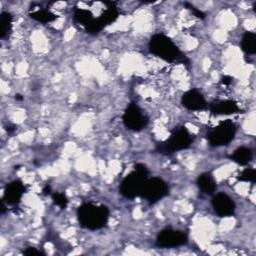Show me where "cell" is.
<instances>
[{
    "label": "cell",
    "instance_id": "obj_1",
    "mask_svg": "<svg viewBox=\"0 0 256 256\" xmlns=\"http://www.w3.org/2000/svg\"><path fill=\"white\" fill-rule=\"evenodd\" d=\"M77 217L80 225L86 229L96 230L104 227L109 218V210L104 205L83 203L78 207Z\"/></svg>",
    "mask_w": 256,
    "mask_h": 256
},
{
    "label": "cell",
    "instance_id": "obj_2",
    "mask_svg": "<svg viewBox=\"0 0 256 256\" xmlns=\"http://www.w3.org/2000/svg\"><path fill=\"white\" fill-rule=\"evenodd\" d=\"M150 53L167 62H175L183 59V54L178 46L164 34L153 35L148 43Z\"/></svg>",
    "mask_w": 256,
    "mask_h": 256
},
{
    "label": "cell",
    "instance_id": "obj_3",
    "mask_svg": "<svg viewBox=\"0 0 256 256\" xmlns=\"http://www.w3.org/2000/svg\"><path fill=\"white\" fill-rule=\"evenodd\" d=\"M148 179V170L142 163H137L134 170L129 173L121 182L120 193L129 199L141 195L145 181Z\"/></svg>",
    "mask_w": 256,
    "mask_h": 256
},
{
    "label": "cell",
    "instance_id": "obj_4",
    "mask_svg": "<svg viewBox=\"0 0 256 256\" xmlns=\"http://www.w3.org/2000/svg\"><path fill=\"white\" fill-rule=\"evenodd\" d=\"M193 142V136L188 131L185 126L175 128L171 135L165 141L158 143L156 146V151L161 154H172L176 151L186 149L190 147Z\"/></svg>",
    "mask_w": 256,
    "mask_h": 256
},
{
    "label": "cell",
    "instance_id": "obj_5",
    "mask_svg": "<svg viewBox=\"0 0 256 256\" xmlns=\"http://www.w3.org/2000/svg\"><path fill=\"white\" fill-rule=\"evenodd\" d=\"M235 133V124L231 120H225L220 122L207 134V139L211 146L228 145L233 140Z\"/></svg>",
    "mask_w": 256,
    "mask_h": 256
},
{
    "label": "cell",
    "instance_id": "obj_6",
    "mask_svg": "<svg viewBox=\"0 0 256 256\" xmlns=\"http://www.w3.org/2000/svg\"><path fill=\"white\" fill-rule=\"evenodd\" d=\"M168 194L167 184L158 177L148 178L143 186L141 196L149 203H155Z\"/></svg>",
    "mask_w": 256,
    "mask_h": 256
},
{
    "label": "cell",
    "instance_id": "obj_7",
    "mask_svg": "<svg viewBox=\"0 0 256 256\" xmlns=\"http://www.w3.org/2000/svg\"><path fill=\"white\" fill-rule=\"evenodd\" d=\"M187 242V236L180 230L166 228L161 230L156 237V246L161 248H172L184 245Z\"/></svg>",
    "mask_w": 256,
    "mask_h": 256
},
{
    "label": "cell",
    "instance_id": "obj_8",
    "mask_svg": "<svg viewBox=\"0 0 256 256\" xmlns=\"http://www.w3.org/2000/svg\"><path fill=\"white\" fill-rule=\"evenodd\" d=\"M123 123L130 130L140 131L147 125L148 120L142 114L140 108L135 103H131L123 114Z\"/></svg>",
    "mask_w": 256,
    "mask_h": 256
},
{
    "label": "cell",
    "instance_id": "obj_9",
    "mask_svg": "<svg viewBox=\"0 0 256 256\" xmlns=\"http://www.w3.org/2000/svg\"><path fill=\"white\" fill-rule=\"evenodd\" d=\"M212 206L215 213L221 217L231 216L235 212V203L225 193H217L212 198Z\"/></svg>",
    "mask_w": 256,
    "mask_h": 256
},
{
    "label": "cell",
    "instance_id": "obj_10",
    "mask_svg": "<svg viewBox=\"0 0 256 256\" xmlns=\"http://www.w3.org/2000/svg\"><path fill=\"white\" fill-rule=\"evenodd\" d=\"M25 192L26 187L20 180L12 181L6 186L4 191V197L2 200L7 204V206L18 205Z\"/></svg>",
    "mask_w": 256,
    "mask_h": 256
},
{
    "label": "cell",
    "instance_id": "obj_11",
    "mask_svg": "<svg viewBox=\"0 0 256 256\" xmlns=\"http://www.w3.org/2000/svg\"><path fill=\"white\" fill-rule=\"evenodd\" d=\"M182 105L191 111H200L207 108V102L203 95L196 89L185 92L181 99Z\"/></svg>",
    "mask_w": 256,
    "mask_h": 256
},
{
    "label": "cell",
    "instance_id": "obj_12",
    "mask_svg": "<svg viewBox=\"0 0 256 256\" xmlns=\"http://www.w3.org/2000/svg\"><path fill=\"white\" fill-rule=\"evenodd\" d=\"M210 111L213 115H231L240 112L236 102L232 100H222L210 105Z\"/></svg>",
    "mask_w": 256,
    "mask_h": 256
},
{
    "label": "cell",
    "instance_id": "obj_13",
    "mask_svg": "<svg viewBox=\"0 0 256 256\" xmlns=\"http://www.w3.org/2000/svg\"><path fill=\"white\" fill-rule=\"evenodd\" d=\"M197 186L205 194H213L216 190V182L209 173H203L197 178Z\"/></svg>",
    "mask_w": 256,
    "mask_h": 256
},
{
    "label": "cell",
    "instance_id": "obj_14",
    "mask_svg": "<svg viewBox=\"0 0 256 256\" xmlns=\"http://www.w3.org/2000/svg\"><path fill=\"white\" fill-rule=\"evenodd\" d=\"M230 158L240 165H246L252 159V151L248 147L241 146L234 150V152L230 155Z\"/></svg>",
    "mask_w": 256,
    "mask_h": 256
},
{
    "label": "cell",
    "instance_id": "obj_15",
    "mask_svg": "<svg viewBox=\"0 0 256 256\" xmlns=\"http://www.w3.org/2000/svg\"><path fill=\"white\" fill-rule=\"evenodd\" d=\"M12 15L8 12H2L0 15V37L5 39L9 37L12 30Z\"/></svg>",
    "mask_w": 256,
    "mask_h": 256
},
{
    "label": "cell",
    "instance_id": "obj_16",
    "mask_svg": "<svg viewBox=\"0 0 256 256\" xmlns=\"http://www.w3.org/2000/svg\"><path fill=\"white\" fill-rule=\"evenodd\" d=\"M241 48L246 54L256 52V35L253 32H245L241 39Z\"/></svg>",
    "mask_w": 256,
    "mask_h": 256
},
{
    "label": "cell",
    "instance_id": "obj_17",
    "mask_svg": "<svg viewBox=\"0 0 256 256\" xmlns=\"http://www.w3.org/2000/svg\"><path fill=\"white\" fill-rule=\"evenodd\" d=\"M30 17L40 23H49L57 18V16L54 13L45 9H40L30 13Z\"/></svg>",
    "mask_w": 256,
    "mask_h": 256
},
{
    "label": "cell",
    "instance_id": "obj_18",
    "mask_svg": "<svg viewBox=\"0 0 256 256\" xmlns=\"http://www.w3.org/2000/svg\"><path fill=\"white\" fill-rule=\"evenodd\" d=\"M238 180L243 182L254 183L256 181V171L253 168H246L239 174Z\"/></svg>",
    "mask_w": 256,
    "mask_h": 256
},
{
    "label": "cell",
    "instance_id": "obj_19",
    "mask_svg": "<svg viewBox=\"0 0 256 256\" xmlns=\"http://www.w3.org/2000/svg\"><path fill=\"white\" fill-rule=\"evenodd\" d=\"M52 199H53L54 204H56L61 209H65L68 204V199L65 196V194H63V193L56 192V193L52 194Z\"/></svg>",
    "mask_w": 256,
    "mask_h": 256
},
{
    "label": "cell",
    "instance_id": "obj_20",
    "mask_svg": "<svg viewBox=\"0 0 256 256\" xmlns=\"http://www.w3.org/2000/svg\"><path fill=\"white\" fill-rule=\"evenodd\" d=\"M185 6H187V7H188V9H190V10L193 12V14H194L196 17H198V18H201V19H204V18H205V14H204L202 11L198 10L197 8H195L194 6L190 5L189 3H185Z\"/></svg>",
    "mask_w": 256,
    "mask_h": 256
},
{
    "label": "cell",
    "instance_id": "obj_21",
    "mask_svg": "<svg viewBox=\"0 0 256 256\" xmlns=\"http://www.w3.org/2000/svg\"><path fill=\"white\" fill-rule=\"evenodd\" d=\"M23 253L25 254V255H28V256H31V255H44V253L43 252H41V251H39V250H37L35 247H27L24 251H23Z\"/></svg>",
    "mask_w": 256,
    "mask_h": 256
},
{
    "label": "cell",
    "instance_id": "obj_22",
    "mask_svg": "<svg viewBox=\"0 0 256 256\" xmlns=\"http://www.w3.org/2000/svg\"><path fill=\"white\" fill-rule=\"evenodd\" d=\"M232 77L228 76V75H224L222 78H221V82L224 84V85H230L231 82H232Z\"/></svg>",
    "mask_w": 256,
    "mask_h": 256
},
{
    "label": "cell",
    "instance_id": "obj_23",
    "mask_svg": "<svg viewBox=\"0 0 256 256\" xmlns=\"http://www.w3.org/2000/svg\"><path fill=\"white\" fill-rule=\"evenodd\" d=\"M0 211H1L2 214H4L6 211V203L3 200L1 201V209H0Z\"/></svg>",
    "mask_w": 256,
    "mask_h": 256
},
{
    "label": "cell",
    "instance_id": "obj_24",
    "mask_svg": "<svg viewBox=\"0 0 256 256\" xmlns=\"http://www.w3.org/2000/svg\"><path fill=\"white\" fill-rule=\"evenodd\" d=\"M43 193H44L45 195H47V194H50V187H49L48 185H46V186H45V188L43 189Z\"/></svg>",
    "mask_w": 256,
    "mask_h": 256
},
{
    "label": "cell",
    "instance_id": "obj_25",
    "mask_svg": "<svg viewBox=\"0 0 256 256\" xmlns=\"http://www.w3.org/2000/svg\"><path fill=\"white\" fill-rule=\"evenodd\" d=\"M6 129H7V131H8V132H13V131H15V130H16V126L11 125V126H8Z\"/></svg>",
    "mask_w": 256,
    "mask_h": 256
},
{
    "label": "cell",
    "instance_id": "obj_26",
    "mask_svg": "<svg viewBox=\"0 0 256 256\" xmlns=\"http://www.w3.org/2000/svg\"><path fill=\"white\" fill-rule=\"evenodd\" d=\"M15 99L18 101H21V100H23V97L20 94H17V95H15Z\"/></svg>",
    "mask_w": 256,
    "mask_h": 256
}]
</instances>
